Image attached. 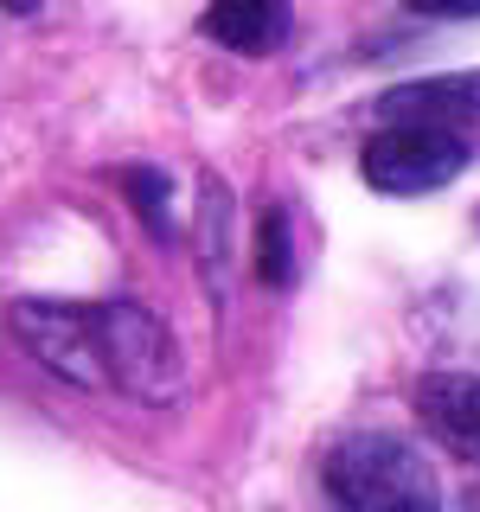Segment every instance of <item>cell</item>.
I'll list each match as a JSON object with an SVG mask.
<instances>
[{
	"mask_svg": "<svg viewBox=\"0 0 480 512\" xmlns=\"http://www.w3.org/2000/svg\"><path fill=\"white\" fill-rule=\"evenodd\" d=\"M327 493L346 512H442L423 455L397 436H346L327 455Z\"/></svg>",
	"mask_w": 480,
	"mask_h": 512,
	"instance_id": "obj_1",
	"label": "cell"
},
{
	"mask_svg": "<svg viewBox=\"0 0 480 512\" xmlns=\"http://www.w3.org/2000/svg\"><path fill=\"white\" fill-rule=\"evenodd\" d=\"M96 333H103V372L109 391H135L160 404L180 391V346L141 301H103L96 308Z\"/></svg>",
	"mask_w": 480,
	"mask_h": 512,
	"instance_id": "obj_2",
	"label": "cell"
},
{
	"mask_svg": "<svg viewBox=\"0 0 480 512\" xmlns=\"http://www.w3.org/2000/svg\"><path fill=\"white\" fill-rule=\"evenodd\" d=\"M468 167V148L448 128H416V122H384L359 154V173L391 199H416V192H442Z\"/></svg>",
	"mask_w": 480,
	"mask_h": 512,
	"instance_id": "obj_3",
	"label": "cell"
},
{
	"mask_svg": "<svg viewBox=\"0 0 480 512\" xmlns=\"http://www.w3.org/2000/svg\"><path fill=\"white\" fill-rule=\"evenodd\" d=\"M13 333L32 346V359L64 384L109 391L103 372V333H96L90 301H13Z\"/></svg>",
	"mask_w": 480,
	"mask_h": 512,
	"instance_id": "obj_4",
	"label": "cell"
},
{
	"mask_svg": "<svg viewBox=\"0 0 480 512\" xmlns=\"http://www.w3.org/2000/svg\"><path fill=\"white\" fill-rule=\"evenodd\" d=\"M384 122H416V128H448L480 122V71H448V77H416L378 96Z\"/></svg>",
	"mask_w": 480,
	"mask_h": 512,
	"instance_id": "obj_5",
	"label": "cell"
},
{
	"mask_svg": "<svg viewBox=\"0 0 480 512\" xmlns=\"http://www.w3.org/2000/svg\"><path fill=\"white\" fill-rule=\"evenodd\" d=\"M416 416L442 448H455L461 461L480 468V378L461 372H429L416 384Z\"/></svg>",
	"mask_w": 480,
	"mask_h": 512,
	"instance_id": "obj_6",
	"label": "cell"
},
{
	"mask_svg": "<svg viewBox=\"0 0 480 512\" xmlns=\"http://www.w3.org/2000/svg\"><path fill=\"white\" fill-rule=\"evenodd\" d=\"M288 20L295 7L288 0H205V20L199 32L218 39L224 52H244V58H263L288 39Z\"/></svg>",
	"mask_w": 480,
	"mask_h": 512,
	"instance_id": "obj_7",
	"label": "cell"
},
{
	"mask_svg": "<svg viewBox=\"0 0 480 512\" xmlns=\"http://www.w3.org/2000/svg\"><path fill=\"white\" fill-rule=\"evenodd\" d=\"M122 192H128V205H135V218L148 224L154 237H167L173 231V186H167V173L160 167H122Z\"/></svg>",
	"mask_w": 480,
	"mask_h": 512,
	"instance_id": "obj_8",
	"label": "cell"
},
{
	"mask_svg": "<svg viewBox=\"0 0 480 512\" xmlns=\"http://www.w3.org/2000/svg\"><path fill=\"white\" fill-rule=\"evenodd\" d=\"M256 276L269 288L295 282V256H288V212H263L256 224Z\"/></svg>",
	"mask_w": 480,
	"mask_h": 512,
	"instance_id": "obj_9",
	"label": "cell"
},
{
	"mask_svg": "<svg viewBox=\"0 0 480 512\" xmlns=\"http://www.w3.org/2000/svg\"><path fill=\"white\" fill-rule=\"evenodd\" d=\"M410 13H429V20H474L480 0H404Z\"/></svg>",
	"mask_w": 480,
	"mask_h": 512,
	"instance_id": "obj_10",
	"label": "cell"
},
{
	"mask_svg": "<svg viewBox=\"0 0 480 512\" xmlns=\"http://www.w3.org/2000/svg\"><path fill=\"white\" fill-rule=\"evenodd\" d=\"M0 7H7V13H32V7H39V0H0Z\"/></svg>",
	"mask_w": 480,
	"mask_h": 512,
	"instance_id": "obj_11",
	"label": "cell"
},
{
	"mask_svg": "<svg viewBox=\"0 0 480 512\" xmlns=\"http://www.w3.org/2000/svg\"><path fill=\"white\" fill-rule=\"evenodd\" d=\"M474 512H480V500H474Z\"/></svg>",
	"mask_w": 480,
	"mask_h": 512,
	"instance_id": "obj_12",
	"label": "cell"
}]
</instances>
